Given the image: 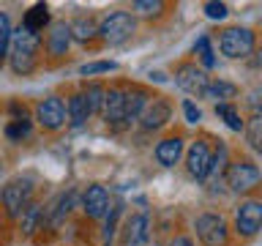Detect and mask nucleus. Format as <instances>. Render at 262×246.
<instances>
[{
    "label": "nucleus",
    "instance_id": "obj_1",
    "mask_svg": "<svg viewBox=\"0 0 262 246\" xmlns=\"http://www.w3.org/2000/svg\"><path fill=\"white\" fill-rule=\"evenodd\" d=\"M38 49H41V33H33L28 28L11 30V41H8V63H11L14 74H30L38 63Z\"/></svg>",
    "mask_w": 262,
    "mask_h": 246
},
{
    "label": "nucleus",
    "instance_id": "obj_2",
    "mask_svg": "<svg viewBox=\"0 0 262 246\" xmlns=\"http://www.w3.org/2000/svg\"><path fill=\"white\" fill-rule=\"evenodd\" d=\"M137 30V16L131 11H110L98 25V36L104 44L118 47L123 41H128Z\"/></svg>",
    "mask_w": 262,
    "mask_h": 246
},
{
    "label": "nucleus",
    "instance_id": "obj_3",
    "mask_svg": "<svg viewBox=\"0 0 262 246\" xmlns=\"http://www.w3.org/2000/svg\"><path fill=\"white\" fill-rule=\"evenodd\" d=\"M33 189H36V180L30 175H19V178H11L8 183L3 186L0 192V200H3V208L11 219H19L22 211L30 205V197H33Z\"/></svg>",
    "mask_w": 262,
    "mask_h": 246
},
{
    "label": "nucleus",
    "instance_id": "obj_4",
    "mask_svg": "<svg viewBox=\"0 0 262 246\" xmlns=\"http://www.w3.org/2000/svg\"><path fill=\"white\" fill-rule=\"evenodd\" d=\"M257 47V36H254L251 28H227L224 33L219 36V49L224 57H232V60H243L249 57Z\"/></svg>",
    "mask_w": 262,
    "mask_h": 246
},
{
    "label": "nucleus",
    "instance_id": "obj_5",
    "mask_svg": "<svg viewBox=\"0 0 262 246\" xmlns=\"http://www.w3.org/2000/svg\"><path fill=\"white\" fill-rule=\"evenodd\" d=\"M224 183L229 186V192L246 194L259 183V167L254 161H229L224 170Z\"/></svg>",
    "mask_w": 262,
    "mask_h": 246
},
{
    "label": "nucleus",
    "instance_id": "obj_6",
    "mask_svg": "<svg viewBox=\"0 0 262 246\" xmlns=\"http://www.w3.org/2000/svg\"><path fill=\"white\" fill-rule=\"evenodd\" d=\"M194 230H196V238L205 246H227L229 241V227L221 213H202V216H196Z\"/></svg>",
    "mask_w": 262,
    "mask_h": 246
},
{
    "label": "nucleus",
    "instance_id": "obj_7",
    "mask_svg": "<svg viewBox=\"0 0 262 246\" xmlns=\"http://www.w3.org/2000/svg\"><path fill=\"white\" fill-rule=\"evenodd\" d=\"M36 120H38V126L47 129V131H60L66 126V120H69V115H66V101L60 96L41 98L36 104Z\"/></svg>",
    "mask_w": 262,
    "mask_h": 246
},
{
    "label": "nucleus",
    "instance_id": "obj_8",
    "mask_svg": "<svg viewBox=\"0 0 262 246\" xmlns=\"http://www.w3.org/2000/svg\"><path fill=\"white\" fill-rule=\"evenodd\" d=\"M262 227V202L243 200L235 208V233L241 238H254Z\"/></svg>",
    "mask_w": 262,
    "mask_h": 246
},
{
    "label": "nucleus",
    "instance_id": "obj_9",
    "mask_svg": "<svg viewBox=\"0 0 262 246\" xmlns=\"http://www.w3.org/2000/svg\"><path fill=\"white\" fill-rule=\"evenodd\" d=\"M208 82H210L208 71H202L196 63H180L175 69V85L188 96H202Z\"/></svg>",
    "mask_w": 262,
    "mask_h": 246
},
{
    "label": "nucleus",
    "instance_id": "obj_10",
    "mask_svg": "<svg viewBox=\"0 0 262 246\" xmlns=\"http://www.w3.org/2000/svg\"><path fill=\"white\" fill-rule=\"evenodd\" d=\"M210 159H213V151L205 139H194L188 145V153H186V170L188 175L196 178V180H205L208 178V170H210Z\"/></svg>",
    "mask_w": 262,
    "mask_h": 246
},
{
    "label": "nucleus",
    "instance_id": "obj_11",
    "mask_svg": "<svg viewBox=\"0 0 262 246\" xmlns=\"http://www.w3.org/2000/svg\"><path fill=\"white\" fill-rule=\"evenodd\" d=\"M123 110H126V88L115 85L106 90L104 96V107H101V118L106 126H112L115 131L123 129Z\"/></svg>",
    "mask_w": 262,
    "mask_h": 246
},
{
    "label": "nucleus",
    "instance_id": "obj_12",
    "mask_svg": "<svg viewBox=\"0 0 262 246\" xmlns=\"http://www.w3.org/2000/svg\"><path fill=\"white\" fill-rule=\"evenodd\" d=\"M172 118V104L167 101V98L161 96H153L150 101H147V107L142 110V115H139V120H142V129L145 131H159L169 123Z\"/></svg>",
    "mask_w": 262,
    "mask_h": 246
},
{
    "label": "nucleus",
    "instance_id": "obj_13",
    "mask_svg": "<svg viewBox=\"0 0 262 246\" xmlns=\"http://www.w3.org/2000/svg\"><path fill=\"white\" fill-rule=\"evenodd\" d=\"M82 211H85L88 219H104L110 216V194H106L104 186H88L85 192H82Z\"/></svg>",
    "mask_w": 262,
    "mask_h": 246
},
{
    "label": "nucleus",
    "instance_id": "obj_14",
    "mask_svg": "<svg viewBox=\"0 0 262 246\" xmlns=\"http://www.w3.org/2000/svg\"><path fill=\"white\" fill-rule=\"evenodd\" d=\"M150 238V219L145 213H134V216L126 219V227H123V246H142Z\"/></svg>",
    "mask_w": 262,
    "mask_h": 246
},
{
    "label": "nucleus",
    "instance_id": "obj_15",
    "mask_svg": "<svg viewBox=\"0 0 262 246\" xmlns=\"http://www.w3.org/2000/svg\"><path fill=\"white\" fill-rule=\"evenodd\" d=\"M71 47V30L69 22H49V33H47V52L52 57H63Z\"/></svg>",
    "mask_w": 262,
    "mask_h": 246
},
{
    "label": "nucleus",
    "instance_id": "obj_16",
    "mask_svg": "<svg viewBox=\"0 0 262 246\" xmlns=\"http://www.w3.org/2000/svg\"><path fill=\"white\" fill-rule=\"evenodd\" d=\"M183 148H186L183 137L172 134V137H164L161 142L156 145L153 156H156V161H159L161 167H175V164L180 161V156H183Z\"/></svg>",
    "mask_w": 262,
    "mask_h": 246
},
{
    "label": "nucleus",
    "instance_id": "obj_17",
    "mask_svg": "<svg viewBox=\"0 0 262 246\" xmlns=\"http://www.w3.org/2000/svg\"><path fill=\"white\" fill-rule=\"evenodd\" d=\"M150 101V96L142 88H126V110H123V129H128L134 120H139V115Z\"/></svg>",
    "mask_w": 262,
    "mask_h": 246
},
{
    "label": "nucleus",
    "instance_id": "obj_18",
    "mask_svg": "<svg viewBox=\"0 0 262 246\" xmlns=\"http://www.w3.org/2000/svg\"><path fill=\"white\" fill-rule=\"evenodd\" d=\"M235 96H237V85L227 79H210L202 90V98H210L216 104H232Z\"/></svg>",
    "mask_w": 262,
    "mask_h": 246
},
{
    "label": "nucleus",
    "instance_id": "obj_19",
    "mask_svg": "<svg viewBox=\"0 0 262 246\" xmlns=\"http://www.w3.org/2000/svg\"><path fill=\"white\" fill-rule=\"evenodd\" d=\"M41 224H44V208H41L38 202H30L28 208L22 211V216H19V227H22V235L25 238H30V235H36Z\"/></svg>",
    "mask_w": 262,
    "mask_h": 246
},
{
    "label": "nucleus",
    "instance_id": "obj_20",
    "mask_svg": "<svg viewBox=\"0 0 262 246\" xmlns=\"http://www.w3.org/2000/svg\"><path fill=\"white\" fill-rule=\"evenodd\" d=\"M69 30H71V41L77 38L79 44H88V41H93L98 36V25H96V19H90V16H77V19L69 25Z\"/></svg>",
    "mask_w": 262,
    "mask_h": 246
},
{
    "label": "nucleus",
    "instance_id": "obj_21",
    "mask_svg": "<svg viewBox=\"0 0 262 246\" xmlns=\"http://www.w3.org/2000/svg\"><path fill=\"white\" fill-rule=\"evenodd\" d=\"M66 115H69V120H71L74 129L85 126V123L90 120V110H88V104H85V98H82V93H74V96L69 98V104H66Z\"/></svg>",
    "mask_w": 262,
    "mask_h": 246
},
{
    "label": "nucleus",
    "instance_id": "obj_22",
    "mask_svg": "<svg viewBox=\"0 0 262 246\" xmlns=\"http://www.w3.org/2000/svg\"><path fill=\"white\" fill-rule=\"evenodd\" d=\"M47 25H49V8H47V3H36L28 14H25V19H22V28H28L33 33H41Z\"/></svg>",
    "mask_w": 262,
    "mask_h": 246
},
{
    "label": "nucleus",
    "instance_id": "obj_23",
    "mask_svg": "<svg viewBox=\"0 0 262 246\" xmlns=\"http://www.w3.org/2000/svg\"><path fill=\"white\" fill-rule=\"evenodd\" d=\"M104 96H106V88L101 85V82H90V85H85V90H82V98H85L90 115H101Z\"/></svg>",
    "mask_w": 262,
    "mask_h": 246
},
{
    "label": "nucleus",
    "instance_id": "obj_24",
    "mask_svg": "<svg viewBox=\"0 0 262 246\" xmlns=\"http://www.w3.org/2000/svg\"><path fill=\"white\" fill-rule=\"evenodd\" d=\"M194 55L202 60V71H205V69H216V52H213L210 36H200V38H196Z\"/></svg>",
    "mask_w": 262,
    "mask_h": 246
},
{
    "label": "nucleus",
    "instance_id": "obj_25",
    "mask_svg": "<svg viewBox=\"0 0 262 246\" xmlns=\"http://www.w3.org/2000/svg\"><path fill=\"white\" fill-rule=\"evenodd\" d=\"M74 200H77V192H71L69 194H60V200L55 202V208H52V213H49V221L57 227V224H63V219L69 216V211H71V205H74Z\"/></svg>",
    "mask_w": 262,
    "mask_h": 246
},
{
    "label": "nucleus",
    "instance_id": "obj_26",
    "mask_svg": "<svg viewBox=\"0 0 262 246\" xmlns=\"http://www.w3.org/2000/svg\"><path fill=\"white\" fill-rule=\"evenodd\" d=\"M216 115L224 118V123L232 131H243L246 129V123H243V118H241V112H237L235 104H216Z\"/></svg>",
    "mask_w": 262,
    "mask_h": 246
},
{
    "label": "nucleus",
    "instance_id": "obj_27",
    "mask_svg": "<svg viewBox=\"0 0 262 246\" xmlns=\"http://www.w3.org/2000/svg\"><path fill=\"white\" fill-rule=\"evenodd\" d=\"M33 131V120L25 118V120H11L6 126V137L11 139V142H22V139H28Z\"/></svg>",
    "mask_w": 262,
    "mask_h": 246
},
{
    "label": "nucleus",
    "instance_id": "obj_28",
    "mask_svg": "<svg viewBox=\"0 0 262 246\" xmlns=\"http://www.w3.org/2000/svg\"><path fill=\"white\" fill-rule=\"evenodd\" d=\"M8 41H11V19L6 11H0V63L8 57Z\"/></svg>",
    "mask_w": 262,
    "mask_h": 246
},
{
    "label": "nucleus",
    "instance_id": "obj_29",
    "mask_svg": "<svg viewBox=\"0 0 262 246\" xmlns=\"http://www.w3.org/2000/svg\"><path fill=\"white\" fill-rule=\"evenodd\" d=\"M115 69H118L115 60H93V63L79 66V74L82 77H96V74H106V71H115Z\"/></svg>",
    "mask_w": 262,
    "mask_h": 246
},
{
    "label": "nucleus",
    "instance_id": "obj_30",
    "mask_svg": "<svg viewBox=\"0 0 262 246\" xmlns=\"http://www.w3.org/2000/svg\"><path fill=\"white\" fill-rule=\"evenodd\" d=\"M131 8H134V14L147 16V19H150V16H159L164 11V3H161V0H137Z\"/></svg>",
    "mask_w": 262,
    "mask_h": 246
},
{
    "label": "nucleus",
    "instance_id": "obj_31",
    "mask_svg": "<svg viewBox=\"0 0 262 246\" xmlns=\"http://www.w3.org/2000/svg\"><path fill=\"white\" fill-rule=\"evenodd\" d=\"M259 129H262V118H259V112H257V115H251L249 129H243V131H246V137H249L251 151H259Z\"/></svg>",
    "mask_w": 262,
    "mask_h": 246
},
{
    "label": "nucleus",
    "instance_id": "obj_32",
    "mask_svg": "<svg viewBox=\"0 0 262 246\" xmlns=\"http://www.w3.org/2000/svg\"><path fill=\"white\" fill-rule=\"evenodd\" d=\"M202 8H205V16H208V19H227V14H229L227 3H216V0L205 3Z\"/></svg>",
    "mask_w": 262,
    "mask_h": 246
},
{
    "label": "nucleus",
    "instance_id": "obj_33",
    "mask_svg": "<svg viewBox=\"0 0 262 246\" xmlns=\"http://www.w3.org/2000/svg\"><path fill=\"white\" fill-rule=\"evenodd\" d=\"M183 115H186V120H188V123H200V118H202L200 107H194L191 98H186V101H183Z\"/></svg>",
    "mask_w": 262,
    "mask_h": 246
},
{
    "label": "nucleus",
    "instance_id": "obj_34",
    "mask_svg": "<svg viewBox=\"0 0 262 246\" xmlns=\"http://www.w3.org/2000/svg\"><path fill=\"white\" fill-rule=\"evenodd\" d=\"M169 246H194V241H191L188 235H175V238L169 241Z\"/></svg>",
    "mask_w": 262,
    "mask_h": 246
},
{
    "label": "nucleus",
    "instance_id": "obj_35",
    "mask_svg": "<svg viewBox=\"0 0 262 246\" xmlns=\"http://www.w3.org/2000/svg\"><path fill=\"white\" fill-rule=\"evenodd\" d=\"M153 246H156V243H153Z\"/></svg>",
    "mask_w": 262,
    "mask_h": 246
}]
</instances>
